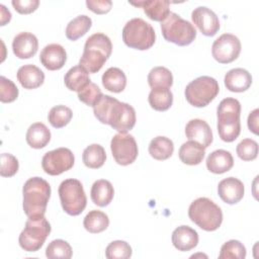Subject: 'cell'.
Masks as SVG:
<instances>
[{"label":"cell","mask_w":259,"mask_h":259,"mask_svg":"<svg viewBox=\"0 0 259 259\" xmlns=\"http://www.w3.org/2000/svg\"><path fill=\"white\" fill-rule=\"evenodd\" d=\"M82 160L86 167L91 169H98L103 166L106 160L105 150L99 144L89 145L83 151Z\"/></svg>","instance_id":"31"},{"label":"cell","mask_w":259,"mask_h":259,"mask_svg":"<svg viewBox=\"0 0 259 259\" xmlns=\"http://www.w3.org/2000/svg\"><path fill=\"white\" fill-rule=\"evenodd\" d=\"M122 40L132 49L145 51L155 44L156 33L150 23L137 17L128 20L123 26Z\"/></svg>","instance_id":"7"},{"label":"cell","mask_w":259,"mask_h":259,"mask_svg":"<svg viewBox=\"0 0 259 259\" xmlns=\"http://www.w3.org/2000/svg\"><path fill=\"white\" fill-rule=\"evenodd\" d=\"M25 139L31 148L42 149L51 140V132L45 123L34 122L28 127Z\"/></svg>","instance_id":"26"},{"label":"cell","mask_w":259,"mask_h":259,"mask_svg":"<svg viewBox=\"0 0 259 259\" xmlns=\"http://www.w3.org/2000/svg\"><path fill=\"white\" fill-rule=\"evenodd\" d=\"M218 81L209 76H200L192 80L185 88V98L189 104L195 107L208 105L219 94Z\"/></svg>","instance_id":"10"},{"label":"cell","mask_w":259,"mask_h":259,"mask_svg":"<svg viewBox=\"0 0 259 259\" xmlns=\"http://www.w3.org/2000/svg\"><path fill=\"white\" fill-rule=\"evenodd\" d=\"M17 80L24 89H35L45 81L44 72L32 64L21 66L16 74Z\"/></svg>","instance_id":"22"},{"label":"cell","mask_w":259,"mask_h":259,"mask_svg":"<svg viewBox=\"0 0 259 259\" xmlns=\"http://www.w3.org/2000/svg\"><path fill=\"white\" fill-rule=\"evenodd\" d=\"M204 155L205 149L193 141L183 143L178 152V156L181 162L190 166L200 164L204 158Z\"/></svg>","instance_id":"25"},{"label":"cell","mask_w":259,"mask_h":259,"mask_svg":"<svg viewBox=\"0 0 259 259\" xmlns=\"http://www.w3.org/2000/svg\"><path fill=\"white\" fill-rule=\"evenodd\" d=\"M133 254L128 243L121 240L112 241L105 249V256L108 259H127Z\"/></svg>","instance_id":"38"},{"label":"cell","mask_w":259,"mask_h":259,"mask_svg":"<svg viewBox=\"0 0 259 259\" xmlns=\"http://www.w3.org/2000/svg\"><path fill=\"white\" fill-rule=\"evenodd\" d=\"M225 86L232 92H244L252 84L251 74L243 68H235L225 75Z\"/></svg>","instance_id":"21"},{"label":"cell","mask_w":259,"mask_h":259,"mask_svg":"<svg viewBox=\"0 0 259 259\" xmlns=\"http://www.w3.org/2000/svg\"><path fill=\"white\" fill-rule=\"evenodd\" d=\"M148 83L153 88H170L173 84V75L165 67H154L148 74Z\"/></svg>","instance_id":"34"},{"label":"cell","mask_w":259,"mask_h":259,"mask_svg":"<svg viewBox=\"0 0 259 259\" xmlns=\"http://www.w3.org/2000/svg\"><path fill=\"white\" fill-rule=\"evenodd\" d=\"M19 163L18 160L9 153L1 154V169L0 175L2 177H11L18 171Z\"/></svg>","instance_id":"42"},{"label":"cell","mask_w":259,"mask_h":259,"mask_svg":"<svg viewBox=\"0 0 259 259\" xmlns=\"http://www.w3.org/2000/svg\"><path fill=\"white\" fill-rule=\"evenodd\" d=\"M131 5L142 7L147 16L154 20L162 22L170 13V2L167 0H142V1H130Z\"/></svg>","instance_id":"19"},{"label":"cell","mask_w":259,"mask_h":259,"mask_svg":"<svg viewBox=\"0 0 259 259\" xmlns=\"http://www.w3.org/2000/svg\"><path fill=\"white\" fill-rule=\"evenodd\" d=\"M161 30L167 41L184 47L190 45L196 37V29L188 20L177 13L171 12L161 22Z\"/></svg>","instance_id":"6"},{"label":"cell","mask_w":259,"mask_h":259,"mask_svg":"<svg viewBox=\"0 0 259 259\" xmlns=\"http://www.w3.org/2000/svg\"><path fill=\"white\" fill-rule=\"evenodd\" d=\"M18 97V88L10 79L0 77V100L3 103L14 101Z\"/></svg>","instance_id":"41"},{"label":"cell","mask_w":259,"mask_h":259,"mask_svg":"<svg viewBox=\"0 0 259 259\" xmlns=\"http://www.w3.org/2000/svg\"><path fill=\"white\" fill-rule=\"evenodd\" d=\"M112 44L110 38L101 32L90 35L85 42L79 66L88 73H97L110 57Z\"/></svg>","instance_id":"3"},{"label":"cell","mask_w":259,"mask_h":259,"mask_svg":"<svg viewBox=\"0 0 259 259\" xmlns=\"http://www.w3.org/2000/svg\"><path fill=\"white\" fill-rule=\"evenodd\" d=\"M51 230L52 227L45 217L28 218L18 238L19 246L26 252L38 251L50 235Z\"/></svg>","instance_id":"8"},{"label":"cell","mask_w":259,"mask_h":259,"mask_svg":"<svg viewBox=\"0 0 259 259\" xmlns=\"http://www.w3.org/2000/svg\"><path fill=\"white\" fill-rule=\"evenodd\" d=\"M12 6L20 14H29L36 10L39 5L38 0H12Z\"/></svg>","instance_id":"43"},{"label":"cell","mask_w":259,"mask_h":259,"mask_svg":"<svg viewBox=\"0 0 259 259\" xmlns=\"http://www.w3.org/2000/svg\"><path fill=\"white\" fill-rule=\"evenodd\" d=\"M173 152L174 144L169 138L158 136L150 142L149 153L156 160H166L172 156Z\"/></svg>","instance_id":"29"},{"label":"cell","mask_w":259,"mask_h":259,"mask_svg":"<svg viewBox=\"0 0 259 259\" xmlns=\"http://www.w3.org/2000/svg\"><path fill=\"white\" fill-rule=\"evenodd\" d=\"M39 61L44 67L50 71L60 70L67 61V53L61 45L50 44L40 52Z\"/></svg>","instance_id":"17"},{"label":"cell","mask_w":259,"mask_h":259,"mask_svg":"<svg viewBox=\"0 0 259 259\" xmlns=\"http://www.w3.org/2000/svg\"><path fill=\"white\" fill-rule=\"evenodd\" d=\"M172 244L179 251H189L197 246L198 234L189 226H180L172 233Z\"/></svg>","instance_id":"20"},{"label":"cell","mask_w":259,"mask_h":259,"mask_svg":"<svg viewBox=\"0 0 259 259\" xmlns=\"http://www.w3.org/2000/svg\"><path fill=\"white\" fill-rule=\"evenodd\" d=\"M109 225L108 215L101 210L89 211L83 221V226L89 233L97 234L105 231Z\"/></svg>","instance_id":"32"},{"label":"cell","mask_w":259,"mask_h":259,"mask_svg":"<svg viewBox=\"0 0 259 259\" xmlns=\"http://www.w3.org/2000/svg\"><path fill=\"white\" fill-rule=\"evenodd\" d=\"M103 87L113 93H119L123 91L126 85V77L123 71L116 67L108 68L101 78Z\"/></svg>","instance_id":"27"},{"label":"cell","mask_w":259,"mask_h":259,"mask_svg":"<svg viewBox=\"0 0 259 259\" xmlns=\"http://www.w3.org/2000/svg\"><path fill=\"white\" fill-rule=\"evenodd\" d=\"M236 152L241 160L252 161L257 158L258 144L252 139H244L237 145Z\"/></svg>","instance_id":"39"},{"label":"cell","mask_w":259,"mask_h":259,"mask_svg":"<svg viewBox=\"0 0 259 259\" xmlns=\"http://www.w3.org/2000/svg\"><path fill=\"white\" fill-rule=\"evenodd\" d=\"M192 22L198 27L205 36H213L220 29V20L218 15L205 6L194 8L191 13Z\"/></svg>","instance_id":"14"},{"label":"cell","mask_w":259,"mask_h":259,"mask_svg":"<svg viewBox=\"0 0 259 259\" xmlns=\"http://www.w3.org/2000/svg\"><path fill=\"white\" fill-rule=\"evenodd\" d=\"M72 253L73 251L70 244L62 239L52 241L46 249V256L50 259H70Z\"/></svg>","instance_id":"36"},{"label":"cell","mask_w":259,"mask_h":259,"mask_svg":"<svg viewBox=\"0 0 259 259\" xmlns=\"http://www.w3.org/2000/svg\"><path fill=\"white\" fill-rule=\"evenodd\" d=\"M185 135L189 141H193L201 145L204 149L212 143V132L208 123L199 118L191 119L185 126Z\"/></svg>","instance_id":"15"},{"label":"cell","mask_w":259,"mask_h":259,"mask_svg":"<svg viewBox=\"0 0 259 259\" xmlns=\"http://www.w3.org/2000/svg\"><path fill=\"white\" fill-rule=\"evenodd\" d=\"M86 5L89 10L97 14L107 13L112 6L110 0H87Z\"/></svg>","instance_id":"44"},{"label":"cell","mask_w":259,"mask_h":259,"mask_svg":"<svg viewBox=\"0 0 259 259\" xmlns=\"http://www.w3.org/2000/svg\"><path fill=\"white\" fill-rule=\"evenodd\" d=\"M58 192L62 207L68 214L78 215L85 209L87 197L83 185L78 179L69 178L62 181Z\"/></svg>","instance_id":"9"},{"label":"cell","mask_w":259,"mask_h":259,"mask_svg":"<svg viewBox=\"0 0 259 259\" xmlns=\"http://www.w3.org/2000/svg\"><path fill=\"white\" fill-rule=\"evenodd\" d=\"M0 10H1V24L0 25H5L7 22L10 21L11 13L3 4H0Z\"/></svg>","instance_id":"46"},{"label":"cell","mask_w":259,"mask_h":259,"mask_svg":"<svg viewBox=\"0 0 259 259\" xmlns=\"http://www.w3.org/2000/svg\"><path fill=\"white\" fill-rule=\"evenodd\" d=\"M148 101L153 109L165 111L173 103V94L169 88H153L149 93Z\"/></svg>","instance_id":"30"},{"label":"cell","mask_w":259,"mask_h":259,"mask_svg":"<svg viewBox=\"0 0 259 259\" xmlns=\"http://www.w3.org/2000/svg\"><path fill=\"white\" fill-rule=\"evenodd\" d=\"M217 115L220 138L227 143L234 142L241 133V103L236 98H225L218 106Z\"/></svg>","instance_id":"4"},{"label":"cell","mask_w":259,"mask_h":259,"mask_svg":"<svg viewBox=\"0 0 259 259\" xmlns=\"http://www.w3.org/2000/svg\"><path fill=\"white\" fill-rule=\"evenodd\" d=\"M188 217L200 229L212 232L218 230L223 222L221 207L207 197H198L191 202Z\"/></svg>","instance_id":"5"},{"label":"cell","mask_w":259,"mask_h":259,"mask_svg":"<svg viewBox=\"0 0 259 259\" xmlns=\"http://www.w3.org/2000/svg\"><path fill=\"white\" fill-rule=\"evenodd\" d=\"M258 115H259V109L256 108L250 112L248 116V121H247L249 130L255 135H258Z\"/></svg>","instance_id":"45"},{"label":"cell","mask_w":259,"mask_h":259,"mask_svg":"<svg viewBox=\"0 0 259 259\" xmlns=\"http://www.w3.org/2000/svg\"><path fill=\"white\" fill-rule=\"evenodd\" d=\"M114 189L112 184L105 179L96 180L91 187L90 196L94 204L97 206H106L113 199Z\"/></svg>","instance_id":"24"},{"label":"cell","mask_w":259,"mask_h":259,"mask_svg":"<svg viewBox=\"0 0 259 259\" xmlns=\"http://www.w3.org/2000/svg\"><path fill=\"white\" fill-rule=\"evenodd\" d=\"M73 116L72 110L65 105H56L51 108L48 119L55 128H61L67 125Z\"/></svg>","instance_id":"35"},{"label":"cell","mask_w":259,"mask_h":259,"mask_svg":"<svg viewBox=\"0 0 259 259\" xmlns=\"http://www.w3.org/2000/svg\"><path fill=\"white\" fill-rule=\"evenodd\" d=\"M38 49V40L31 32L23 31L16 34L12 41L13 54L19 59L33 57Z\"/></svg>","instance_id":"18"},{"label":"cell","mask_w":259,"mask_h":259,"mask_svg":"<svg viewBox=\"0 0 259 259\" xmlns=\"http://www.w3.org/2000/svg\"><path fill=\"white\" fill-rule=\"evenodd\" d=\"M245 192L243 182L236 177H228L220 181L218 185V193L221 199L228 204L239 202Z\"/></svg>","instance_id":"16"},{"label":"cell","mask_w":259,"mask_h":259,"mask_svg":"<svg viewBox=\"0 0 259 259\" xmlns=\"http://www.w3.org/2000/svg\"><path fill=\"white\" fill-rule=\"evenodd\" d=\"M75 163V157L68 148H58L47 152L41 159V167L44 171L52 176L60 175L70 170Z\"/></svg>","instance_id":"12"},{"label":"cell","mask_w":259,"mask_h":259,"mask_svg":"<svg viewBox=\"0 0 259 259\" xmlns=\"http://www.w3.org/2000/svg\"><path fill=\"white\" fill-rule=\"evenodd\" d=\"M93 112L101 123L109 124L120 134H126L136 124L134 107L109 95L102 94L94 104Z\"/></svg>","instance_id":"1"},{"label":"cell","mask_w":259,"mask_h":259,"mask_svg":"<svg viewBox=\"0 0 259 259\" xmlns=\"http://www.w3.org/2000/svg\"><path fill=\"white\" fill-rule=\"evenodd\" d=\"M92 20L89 16L82 14L72 19L66 27V36L70 40H76L83 36L91 27Z\"/></svg>","instance_id":"33"},{"label":"cell","mask_w":259,"mask_h":259,"mask_svg":"<svg viewBox=\"0 0 259 259\" xmlns=\"http://www.w3.org/2000/svg\"><path fill=\"white\" fill-rule=\"evenodd\" d=\"M23 210L31 219L45 217L51 197V185L40 177H31L25 181L23 188Z\"/></svg>","instance_id":"2"},{"label":"cell","mask_w":259,"mask_h":259,"mask_svg":"<svg viewBox=\"0 0 259 259\" xmlns=\"http://www.w3.org/2000/svg\"><path fill=\"white\" fill-rule=\"evenodd\" d=\"M241 53V41L232 33H224L212 44L211 54L213 59L221 64L235 61Z\"/></svg>","instance_id":"13"},{"label":"cell","mask_w":259,"mask_h":259,"mask_svg":"<svg viewBox=\"0 0 259 259\" xmlns=\"http://www.w3.org/2000/svg\"><path fill=\"white\" fill-rule=\"evenodd\" d=\"M64 82L66 87L71 91L79 92L89 82H91L88 72L81 66L72 67L65 75Z\"/></svg>","instance_id":"28"},{"label":"cell","mask_w":259,"mask_h":259,"mask_svg":"<svg viewBox=\"0 0 259 259\" xmlns=\"http://www.w3.org/2000/svg\"><path fill=\"white\" fill-rule=\"evenodd\" d=\"M110 149L114 161L121 166L134 163L139 153L135 138L128 134L114 135L110 142Z\"/></svg>","instance_id":"11"},{"label":"cell","mask_w":259,"mask_h":259,"mask_svg":"<svg viewBox=\"0 0 259 259\" xmlns=\"http://www.w3.org/2000/svg\"><path fill=\"white\" fill-rule=\"evenodd\" d=\"M206 168L214 174H223L232 169L234 158L229 151L220 149L211 152L206 158Z\"/></svg>","instance_id":"23"},{"label":"cell","mask_w":259,"mask_h":259,"mask_svg":"<svg viewBox=\"0 0 259 259\" xmlns=\"http://www.w3.org/2000/svg\"><path fill=\"white\" fill-rule=\"evenodd\" d=\"M78 93V98L80 101L88 106H94L98 99L102 96L100 88L93 82H89L84 88H82Z\"/></svg>","instance_id":"40"},{"label":"cell","mask_w":259,"mask_h":259,"mask_svg":"<svg viewBox=\"0 0 259 259\" xmlns=\"http://www.w3.org/2000/svg\"><path fill=\"white\" fill-rule=\"evenodd\" d=\"M246 257V248L238 240L226 242L220 251V259H244Z\"/></svg>","instance_id":"37"}]
</instances>
